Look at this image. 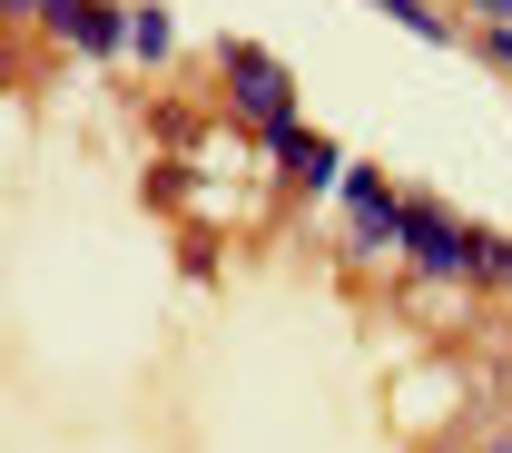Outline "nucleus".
Here are the masks:
<instances>
[{
  "label": "nucleus",
  "mask_w": 512,
  "mask_h": 453,
  "mask_svg": "<svg viewBox=\"0 0 512 453\" xmlns=\"http://www.w3.org/2000/svg\"><path fill=\"white\" fill-rule=\"evenodd\" d=\"M493 10H512V0H493Z\"/></svg>",
  "instance_id": "obj_1"
},
{
  "label": "nucleus",
  "mask_w": 512,
  "mask_h": 453,
  "mask_svg": "<svg viewBox=\"0 0 512 453\" xmlns=\"http://www.w3.org/2000/svg\"><path fill=\"white\" fill-rule=\"evenodd\" d=\"M50 10H69V0H50Z\"/></svg>",
  "instance_id": "obj_2"
}]
</instances>
